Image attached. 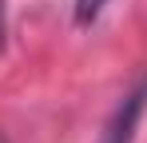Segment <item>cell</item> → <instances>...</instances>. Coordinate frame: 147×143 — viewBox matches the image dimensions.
<instances>
[{
    "label": "cell",
    "instance_id": "1",
    "mask_svg": "<svg viewBox=\"0 0 147 143\" xmlns=\"http://www.w3.org/2000/svg\"><path fill=\"white\" fill-rule=\"evenodd\" d=\"M143 111H147V80H139V84L115 103V111L107 115L103 131H99V143H135V131H139Z\"/></svg>",
    "mask_w": 147,
    "mask_h": 143
},
{
    "label": "cell",
    "instance_id": "4",
    "mask_svg": "<svg viewBox=\"0 0 147 143\" xmlns=\"http://www.w3.org/2000/svg\"><path fill=\"white\" fill-rule=\"evenodd\" d=\"M0 143H4V139H0Z\"/></svg>",
    "mask_w": 147,
    "mask_h": 143
},
{
    "label": "cell",
    "instance_id": "2",
    "mask_svg": "<svg viewBox=\"0 0 147 143\" xmlns=\"http://www.w3.org/2000/svg\"><path fill=\"white\" fill-rule=\"evenodd\" d=\"M103 8H107V0H72V20H76V28H92V24L103 16Z\"/></svg>",
    "mask_w": 147,
    "mask_h": 143
},
{
    "label": "cell",
    "instance_id": "3",
    "mask_svg": "<svg viewBox=\"0 0 147 143\" xmlns=\"http://www.w3.org/2000/svg\"><path fill=\"white\" fill-rule=\"evenodd\" d=\"M4 44H8V4L0 0V56H4Z\"/></svg>",
    "mask_w": 147,
    "mask_h": 143
}]
</instances>
